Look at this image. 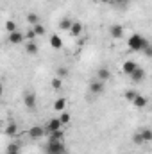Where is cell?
Here are the masks:
<instances>
[{
	"label": "cell",
	"instance_id": "4316f807",
	"mask_svg": "<svg viewBox=\"0 0 152 154\" xmlns=\"http://www.w3.org/2000/svg\"><path fill=\"white\" fill-rule=\"evenodd\" d=\"M63 86V79H59V77H52V88L54 90H59Z\"/></svg>",
	"mask_w": 152,
	"mask_h": 154
},
{
	"label": "cell",
	"instance_id": "9a60e30c",
	"mask_svg": "<svg viewBox=\"0 0 152 154\" xmlns=\"http://www.w3.org/2000/svg\"><path fill=\"white\" fill-rule=\"evenodd\" d=\"M131 79L136 81V82H138V81H143V79H145V70H143L141 66H138V68L131 74Z\"/></svg>",
	"mask_w": 152,
	"mask_h": 154
},
{
	"label": "cell",
	"instance_id": "f546056e",
	"mask_svg": "<svg viewBox=\"0 0 152 154\" xmlns=\"http://www.w3.org/2000/svg\"><path fill=\"white\" fill-rule=\"evenodd\" d=\"M127 2H129V0H111V4H116V5H120V7H122V5H125Z\"/></svg>",
	"mask_w": 152,
	"mask_h": 154
},
{
	"label": "cell",
	"instance_id": "d6986e66",
	"mask_svg": "<svg viewBox=\"0 0 152 154\" xmlns=\"http://www.w3.org/2000/svg\"><path fill=\"white\" fill-rule=\"evenodd\" d=\"M5 134H9V136H16V134H18V125H16L14 122H11V124L5 127Z\"/></svg>",
	"mask_w": 152,
	"mask_h": 154
},
{
	"label": "cell",
	"instance_id": "836d02e7",
	"mask_svg": "<svg viewBox=\"0 0 152 154\" xmlns=\"http://www.w3.org/2000/svg\"><path fill=\"white\" fill-rule=\"evenodd\" d=\"M2 91H4V86L0 84V97H2Z\"/></svg>",
	"mask_w": 152,
	"mask_h": 154
},
{
	"label": "cell",
	"instance_id": "ba28073f",
	"mask_svg": "<svg viewBox=\"0 0 152 154\" xmlns=\"http://www.w3.org/2000/svg\"><path fill=\"white\" fill-rule=\"evenodd\" d=\"M136 68H138V63L132 61V59H129V61H125V63L122 65V70H123V74H127V75H131Z\"/></svg>",
	"mask_w": 152,
	"mask_h": 154
},
{
	"label": "cell",
	"instance_id": "cb8c5ba5",
	"mask_svg": "<svg viewBox=\"0 0 152 154\" xmlns=\"http://www.w3.org/2000/svg\"><path fill=\"white\" fill-rule=\"evenodd\" d=\"M68 74H70V70H68L66 66H59V68H57V75H56V77L65 79V77H68Z\"/></svg>",
	"mask_w": 152,
	"mask_h": 154
},
{
	"label": "cell",
	"instance_id": "d4e9b609",
	"mask_svg": "<svg viewBox=\"0 0 152 154\" xmlns=\"http://www.w3.org/2000/svg\"><path fill=\"white\" fill-rule=\"evenodd\" d=\"M136 95H138V91H136V90H127V91L123 93V99H127V100L131 102V100H132Z\"/></svg>",
	"mask_w": 152,
	"mask_h": 154
},
{
	"label": "cell",
	"instance_id": "30bf717a",
	"mask_svg": "<svg viewBox=\"0 0 152 154\" xmlns=\"http://www.w3.org/2000/svg\"><path fill=\"white\" fill-rule=\"evenodd\" d=\"M25 52L27 54H31V56H36L39 52V47H38V43L34 41V39H31V41H27L25 43Z\"/></svg>",
	"mask_w": 152,
	"mask_h": 154
},
{
	"label": "cell",
	"instance_id": "7c38bea8",
	"mask_svg": "<svg viewBox=\"0 0 152 154\" xmlns=\"http://www.w3.org/2000/svg\"><path fill=\"white\" fill-rule=\"evenodd\" d=\"M63 125H61V122H59V118H50L48 120V124H47V133H52V131H57V129H61Z\"/></svg>",
	"mask_w": 152,
	"mask_h": 154
},
{
	"label": "cell",
	"instance_id": "44dd1931",
	"mask_svg": "<svg viewBox=\"0 0 152 154\" xmlns=\"http://www.w3.org/2000/svg\"><path fill=\"white\" fill-rule=\"evenodd\" d=\"M27 22H29L31 25L39 23V14H36V13H29V14H27Z\"/></svg>",
	"mask_w": 152,
	"mask_h": 154
},
{
	"label": "cell",
	"instance_id": "ffe728a7",
	"mask_svg": "<svg viewBox=\"0 0 152 154\" xmlns=\"http://www.w3.org/2000/svg\"><path fill=\"white\" fill-rule=\"evenodd\" d=\"M32 32L36 36H43V34H47V29H45L43 23H36V25H32Z\"/></svg>",
	"mask_w": 152,
	"mask_h": 154
},
{
	"label": "cell",
	"instance_id": "e0dca14e",
	"mask_svg": "<svg viewBox=\"0 0 152 154\" xmlns=\"http://www.w3.org/2000/svg\"><path fill=\"white\" fill-rule=\"evenodd\" d=\"M65 138V133H63V129H57V131H52V133H48V140H52V142H56V140H63Z\"/></svg>",
	"mask_w": 152,
	"mask_h": 154
},
{
	"label": "cell",
	"instance_id": "603a6c76",
	"mask_svg": "<svg viewBox=\"0 0 152 154\" xmlns=\"http://www.w3.org/2000/svg\"><path fill=\"white\" fill-rule=\"evenodd\" d=\"M70 113L68 111H61V115H59V122H61V125H66L68 122H70Z\"/></svg>",
	"mask_w": 152,
	"mask_h": 154
},
{
	"label": "cell",
	"instance_id": "277c9868",
	"mask_svg": "<svg viewBox=\"0 0 152 154\" xmlns=\"http://www.w3.org/2000/svg\"><path fill=\"white\" fill-rule=\"evenodd\" d=\"M7 39H9V43H11V45H20V43H23L25 34H23V32H20V31L16 29L14 32H9V34H7Z\"/></svg>",
	"mask_w": 152,
	"mask_h": 154
},
{
	"label": "cell",
	"instance_id": "7a4b0ae2",
	"mask_svg": "<svg viewBox=\"0 0 152 154\" xmlns=\"http://www.w3.org/2000/svg\"><path fill=\"white\" fill-rule=\"evenodd\" d=\"M45 152L47 154H66V147H65V142L63 140H48L47 147H45Z\"/></svg>",
	"mask_w": 152,
	"mask_h": 154
},
{
	"label": "cell",
	"instance_id": "4dcf8cb0",
	"mask_svg": "<svg viewBox=\"0 0 152 154\" xmlns=\"http://www.w3.org/2000/svg\"><path fill=\"white\" fill-rule=\"evenodd\" d=\"M141 52H145V56H147V57H150V56H152V48H150V45H149V47H145V48H143Z\"/></svg>",
	"mask_w": 152,
	"mask_h": 154
},
{
	"label": "cell",
	"instance_id": "3957f363",
	"mask_svg": "<svg viewBox=\"0 0 152 154\" xmlns=\"http://www.w3.org/2000/svg\"><path fill=\"white\" fill-rule=\"evenodd\" d=\"M23 106H25L27 109H34V108L38 106V97H36V93L25 91V93H23Z\"/></svg>",
	"mask_w": 152,
	"mask_h": 154
},
{
	"label": "cell",
	"instance_id": "83f0119b",
	"mask_svg": "<svg viewBox=\"0 0 152 154\" xmlns=\"http://www.w3.org/2000/svg\"><path fill=\"white\" fill-rule=\"evenodd\" d=\"M132 142H134V143H138V145H141V143H145L140 133H134V134H132Z\"/></svg>",
	"mask_w": 152,
	"mask_h": 154
},
{
	"label": "cell",
	"instance_id": "d6a6232c",
	"mask_svg": "<svg viewBox=\"0 0 152 154\" xmlns=\"http://www.w3.org/2000/svg\"><path fill=\"white\" fill-rule=\"evenodd\" d=\"M95 2H99V4H102V5H109V4H111V0H95Z\"/></svg>",
	"mask_w": 152,
	"mask_h": 154
},
{
	"label": "cell",
	"instance_id": "6da1fadb",
	"mask_svg": "<svg viewBox=\"0 0 152 154\" xmlns=\"http://www.w3.org/2000/svg\"><path fill=\"white\" fill-rule=\"evenodd\" d=\"M127 47L132 50V52H141L145 47H149V41L143 38L141 34H131L127 39Z\"/></svg>",
	"mask_w": 152,
	"mask_h": 154
},
{
	"label": "cell",
	"instance_id": "e575fe53",
	"mask_svg": "<svg viewBox=\"0 0 152 154\" xmlns=\"http://www.w3.org/2000/svg\"><path fill=\"white\" fill-rule=\"evenodd\" d=\"M5 154H18V152H9V151H5Z\"/></svg>",
	"mask_w": 152,
	"mask_h": 154
},
{
	"label": "cell",
	"instance_id": "2e32d148",
	"mask_svg": "<svg viewBox=\"0 0 152 154\" xmlns=\"http://www.w3.org/2000/svg\"><path fill=\"white\" fill-rule=\"evenodd\" d=\"M66 102H68V100H66L65 97H59V99L54 102V106H52V108H54L56 111H65V108H66Z\"/></svg>",
	"mask_w": 152,
	"mask_h": 154
},
{
	"label": "cell",
	"instance_id": "8fae6325",
	"mask_svg": "<svg viewBox=\"0 0 152 154\" xmlns=\"http://www.w3.org/2000/svg\"><path fill=\"white\" fill-rule=\"evenodd\" d=\"M131 102H132V106H134V108L141 109V108H145V106H147V97H143V95H140V93H138Z\"/></svg>",
	"mask_w": 152,
	"mask_h": 154
},
{
	"label": "cell",
	"instance_id": "1f68e13d",
	"mask_svg": "<svg viewBox=\"0 0 152 154\" xmlns=\"http://www.w3.org/2000/svg\"><path fill=\"white\" fill-rule=\"evenodd\" d=\"M25 38H29V39H34V38H36V34L32 32V29H31V31H29V32L25 34Z\"/></svg>",
	"mask_w": 152,
	"mask_h": 154
},
{
	"label": "cell",
	"instance_id": "4fadbf2b",
	"mask_svg": "<svg viewBox=\"0 0 152 154\" xmlns=\"http://www.w3.org/2000/svg\"><path fill=\"white\" fill-rule=\"evenodd\" d=\"M48 41H50V47H52V48H56V50H61V48H63V39L59 38L57 34H52Z\"/></svg>",
	"mask_w": 152,
	"mask_h": 154
},
{
	"label": "cell",
	"instance_id": "f1b7e54d",
	"mask_svg": "<svg viewBox=\"0 0 152 154\" xmlns=\"http://www.w3.org/2000/svg\"><path fill=\"white\" fill-rule=\"evenodd\" d=\"M7 151L9 152H18V143H9L7 145Z\"/></svg>",
	"mask_w": 152,
	"mask_h": 154
},
{
	"label": "cell",
	"instance_id": "ac0fdd59",
	"mask_svg": "<svg viewBox=\"0 0 152 154\" xmlns=\"http://www.w3.org/2000/svg\"><path fill=\"white\" fill-rule=\"evenodd\" d=\"M72 23H74V20H70V18H63V20L59 22V29H61V31H70Z\"/></svg>",
	"mask_w": 152,
	"mask_h": 154
},
{
	"label": "cell",
	"instance_id": "9c48e42d",
	"mask_svg": "<svg viewBox=\"0 0 152 154\" xmlns=\"http://www.w3.org/2000/svg\"><path fill=\"white\" fill-rule=\"evenodd\" d=\"M95 79H99V81H102V82L109 81V79H111V72H109V68H104V66H102V68H99Z\"/></svg>",
	"mask_w": 152,
	"mask_h": 154
},
{
	"label": "cell",
	"instance_id": "5b68a950",
	"mask_svg": "<svg viewBox=\"0 0 152 154\" xmlns=\"http://www.w3.org/2000/svg\"><path fill=\"white\" fill-rule=\"evenodd\" d=\"M90 91H91L93 95H100V93L104 91V82L99 81V79L91 81V82H90Z\"/></svg>",
	"mask_w": 152,
	"mask_h": 154
},
{
	"label": "cell",
	"instance_id": "5bb4252c",
	"mask_svg": "<svg viewBox=\"0 0 152 154\" xmlns=\"http://www.w3.org/2000/svg\"><path fill=\"white\" fill-rule=\"evenodd\" d=\"M68 32H70V34H72L74 38H77V36H81V32H82V23H81V22H74Z\"/></svg>",
	"mask_w": 152,
	"mask_h": 154
},
{
	"label": "cell",
	"instance_id": "52a82bcc",
	"mask_svg": "<svg viewBox=\"0 0 152 154\" xmlns=\"http://www.w3.org/2000/svg\"><path fill=\"white\" fill-rule=\"evenodd\" d=\"M123 25H118V23H114V25H111L109 27V36L114 39H120L122 36H123Z\"/></svg>",
	"mask_w": 152,
	"mask_h": 154
},
{
	"label": "cell",
	"instance_id": "7402d4cb",
	"mask_svg": "<svg viewBox=\"0 0 152 154\" xmlns=\"http://www.w3.org/2000/svg\"><path fill=\"white\" fill-rule=\"evenodd\" d=\"M140 134H141L143 142H150V140H152V131L149 129V127H145L143 131H140Z\"/></svg>",
	"mask_w": 152,
	"mask_h": 154
},
{
	"label": "cell",
	"instance_id": "8992f818",
	"mask_svg": "<svg viewBox=\"0 0 152 154\" xmlns=\"http://www.w3.org/2000/svg\"><path fill=\"white\" fill-rule=\"evenodd\" d=\"M45 127H41V125H32L31 129H29V136L32 138V140H38L41 136H45Z\"/></svg>",
	"mask_w": 152,
	"mask_h": 154
},
{
	"label": "cell",
	"instance_id": "484cf974",
	"mask_svg": "<svg viewBox=\"0 0 152 154\" xmlns=\"http://www.w3.org/2000/svg\"><path fill=\"white\" fill-rule=\"evenodd\" d=\"M5 31H7V32H14V31H16V23H14L13 20H7V22H5Z\"/></svg>",
	"mask_w": 152,
	"mask_h": 154
}]
</instances>
